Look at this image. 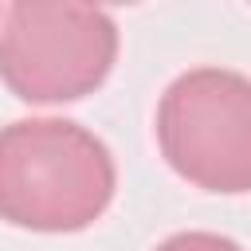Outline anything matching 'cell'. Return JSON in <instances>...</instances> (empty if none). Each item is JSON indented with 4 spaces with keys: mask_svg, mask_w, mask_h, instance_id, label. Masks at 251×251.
I'll return each instance as SVG.
<instances>
[{
    "mask_svg": "<svg viewBox=\"0 0 251 251\" xmlns=\"http://www.w3.org/2000/svg\"><path fill=\"white\" fill-rule=\"evenodd\" d=\"M114 157L67 118H20L0 129V220L27 231H82L114 200Z\"/></svg>",
    "mask_w": 251,
    "mask_h": 251,
    "instance_id": "cell-1",
    "label": "cell"
},
{
    "mask_svg": "<svg viewBox=\"0 0 251 251\" xmlns=\"http://www.w3.org/2000/svg\"><path fill=\"white\" fill-rule=\"evenodd\" d=\"M157 141L188 184L251 192V78L227 67L184 71L157 102Z\"/></svg>",
    "mask_w": 251,
    "mask_h": 251,
    "instance_id": "cell-2",
    "label": "cell"
},
{
    "mask_svg": "<svg viewBox=\"0 0 251 251\" xmlns=\"http://www.w3.org/2000/svg\"><path fill=\"white\" fill-rule=\"evenodd\" d=\"M118 59V24L90 4H12L0 24V78L24 102H75Z\"/></svg>",
    "mask_w": 251,
    "mask_h": 251,
    "instance_id": "cell-3",
    "label": "cell"
},
{
    "mask_svg": "<svg viewBox=\"0 0 251 251\" xmlns=\"http://www.w3.org/2000/svg\"><path fill=\"white\" fill-rule=\"evenodd\" d=\"M153 251H243V247L216 231H176L165 243H157Z\"/></svg>",
    "mask_w": 251,
    "mask_h": 251,
    "instance_id": "cell-4",
    "label": "cell"
}]
</instances>
